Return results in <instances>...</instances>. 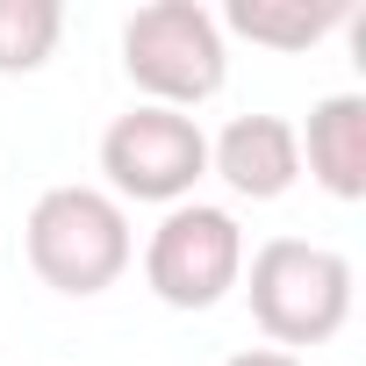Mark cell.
<instances>
[{"mask_svg": "<svg viewBox=\"0 0 366 366\" xmlns=\"http://www.w3.org/2000/svg\"><path fill=\"white\" fill-rule=\"evenodd\" d=\"M22 244H29V273L44 287L72 295V302L108 295L129 273V259H137L129 216L101 187H51V194H36V209L22 223Z\"/></svg>", "mask_w": 366, "mask_h": 366, "instance_id": "cell-1", "label": "cell"}, {"mask_svg": "<svg viewBox=\"0 0 366 366\" xmlns=\"http://www.w3.org/2000/svg\"><path fill=\"white\" fill-rule=\"evenodd\" d=\"M122 72L144 94V108L187 115L223 94L230 79V44L202 0H151L122 22Z\"/></svg>", "mask_w": 366, "mask_h": 366, "instance_id": "cell-2", "label": "cell"}, {"mask_svg": "<svg viewBox=\"0 0 366 366\" xmlns=\"http://www.w3.org/2000/svg\"><path fill=\"white\" fill-rule=\"evenodd\" d=\"M252 323L280 345H330L352 323V259L309 237H266L244 273Z\"/></svg>", "mask_w": 366, "mask_h": 366, "instance_id": "cell-3", "label": "cell"}, {"mask_svg": "<svg viewBox=\"0 0 366 366\" xmlns=\"http://www.w3.org/2000/svg\"><path fill=\"white\" fill-rule=\"evenodd\" d=\"M101 172L115 202H158L179 209L209 179V137L194 115L172 108H129L101 129Z\"/></svg>", "mask_w": 366, "mask_h": 366, "instance_id": "cell-4", "label": "cell"}, {"mask_svg": "<svg viewBox=\"0 0 366 366\" xmlns=\"http://www.w3.org/2000/svg\"><path fill=\"white\" fill-rule=\"evenodd\" d=\"M244 280V230L216 202H179L144 244V287L165 309H216Z\"/></svg>", "mask_w": 366, "mask_h": 366, "instance_id": "cell-5", "label": "cell"}, {"mask_svg": "<svg viewBox=\"0 0 366 366\" xmlns=\"http://www.w3.org/2000/svg\"><path fill=\"white\" fill-rule=\"evenodd\" d=\"M209 172L237 202H280L302 179L295 122L287 115H237V122H223V137L209 144Z\"/></svg>", "mask_w": 366, "mask_h": 366, "instance_id": "cell-6", "label": "cell"}, {"mask_svg": "<svg viewBox=\"0 0 366 366\" xmlns=\"http://www.w3.org/2000/svg\"><path fill=\"white\" fill-rule=\"evenodd\" d=\"M295 151L330 202H366V94H323L309 129H295Z\"/></svg>", "mask_w": 366, "mask_h": 366, "instance_id": "cell-7", "label": "cell"}, {"mask_svg": "<svg viewBox=\"0 0 366 366\" xmlns=\"http://www.w3.org/2000/svg\"><path fill=\"white\" fill-rule=\"evenodd\" d=\"M337 22H345V8H330V0H230V8L216 15V29L252 36L266 51H309Z\"/></svg>", "mask_w": 366, "mask_h": 366, "instance_id": "cell-8", "label": "cell"}, {"mask_svg": "<svg viewBox=\"0 0 366 366\" xmlns=\"http://www.w3.org/2000/svg\"><path fill=\"white\" fill-rule=\"evenodd\" d=\"M58 36H65V8L58 0H0V79L44 72Z\"/></svg>", "mask_w": 366, "mask_h": 366, "instance_id": "cell-9", "label": "cell"}, {"mask_svg": "<svg viewBox=\"0 0 366 366\" xmlns=\"http://www.w3.org/2000/svg\"><path fill=\"white\" fill-rule=\"evenodd\" d=\"M223 366H309V359H295V352H273V345H252V352H230Z\"/></svg>", "mask_w": 366, "mask_h": 366, "instance_id": "cell-10", "label": "cell"}]
</instances>
